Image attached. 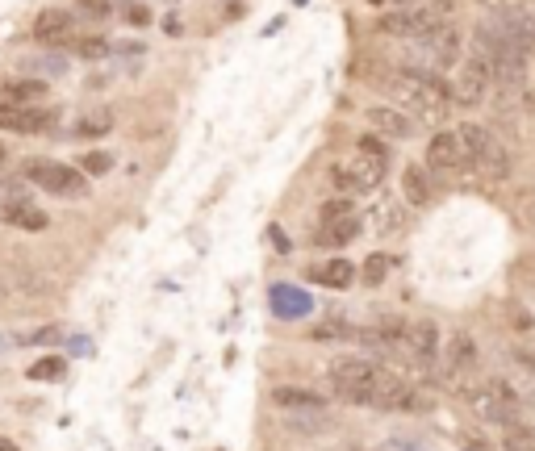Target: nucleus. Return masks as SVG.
I'll use <instances>...</instances> for the list:
<instances>
[{
  "instance_id": "1",
  "label": "nucleus",
  "mask_w": 535,
  "mask_h": 451,
  "mask_svg": "<svg viewBox=\"0 0 535 451\" xmlns=\"http://www.w3.org/2000/svg\"><path fill=\"white\" fill-rule=\"evenodd\" d=\"M385 92L393 109H402L410 122H427V126H439L444 117L452 113V92H448V80L435 76V71H423V67H402L393 71L385 80Z\"/></svg>"
},
{
  "instance_id": "2",
  "label": "nucleus",
  "mask_w": 535,
  "mask_h": 451,
  "mask_svg": "<svg viewBox=\"0 0 535 451\" xmlns=\"http://www.w3.org/2000/svg\"><path fill=\"white\" fill-rule=\"evenodd\" d=\"M469 55H477L485 67H490V76L494 84H506V88H519L527 80V55L519 51L515 42H510L498 26H481L473 30V46H469Z\"/></svg>"
},
{
  "instance_id": "3",
  "label": "nucleus",
  "mask_w": 535,
  "mask_h": 451,
  "mask_svg": "<svg viewBox=\"0 0 535 451\" xmlns=\"http://www.w3.org/2000/svg\"><path fill=\"white\" fill-rule=\"evenodd\" d=\"M444 26H452V0H427V5L389 9L377 17V30L385 38H402V42H423Z\"/></svg>"
},
{
  "instance_id": "4",
  "label": "nucleus",
  "mask_w": 535,
  "mask_h": 451,
  "mask_svg": "<svg viewBox=\"0 0 535 451\" xmlns=\"http://www.w3.org/2000/svg\"><path fill=\"white\" fill-rule=\"evenodd\" d=\"M21 180L42 188V193H51L59 201H84L92 180L76 168V163H63V159H46V155H30L21 163Z\"/></svg>"
},
{
  "instance_id": "5",
  "label": "nucleus",
  "mask_w": 535,
  "mask_h": 451,
  "mask_svg": "<svg viewBox=\"0 0 535 451\" xmlns=\"http://www.w3.org/2000/svg\"><path fill=\"white\" fill-rule=\"evenodd\" d=\"M456 134L464 142V155H469V172L473 176L490 180V184L510 180V155L490 130L477 126V122H464V126H456Z\"/></svg>"
},
{
  "instance_id": "6",
  "label": "nucleus",
  "mask_w": 535,
  "mask_h": 451,
  "mask_svg": "<svg viewBox=\"0 0 535 451\" xmlns=\"http://www.w3.org/2000/svg\"><path fill=\"white\" fill-rule=\"evenodd\" d=\"M331 376V393L347 406H372V389H377L381 364H372L368 355H339L327 368Z\"/></svg>"
},
{
  "instance_id": "7",
  "label": "nucleus",
  "mask_w": 535,
  "mask_h": 451,
  "mask_svg": "<svg viewBox=\"0 0 535 451\" xmlns=\"http://www.w3.org/2000/svg\"><path fill=\"white\" fill-rule=\"evenodd\" d=\"M460 59H464V38H460L456 26H444V30H435L431 38L414 42V63H406V67H423V71L444 76V71L460 67Z\"/></svg>"
},
{
  "instance_id": "8",
  "label": "nucleus",
  "mask_w": 535,
  "mask_h": 451,
  "mask_svg": "<svg viewBox=\"0 0 535 451\" xmlns=\"http://www.w3.org/2000/svg\"><path fill=\"white\" fill-rule=\"evenodd\" d=\"M385 163H377V159H364L360 151L352 155V159H343V163H335V168L327 172V180H331V188L339 197H356V193H372L381 180H385Z\"/></svg>"
},
{
  "instance_id": "9",
  "label": "nucleus",
  "mask_w": 535,
  "mask_h": 451,
  "mask_svg": "<svg viewBox=\"0 0 535 451\" xmlns=\"http://www.w3.org/2000/svg\"><path fill=\"white\" fill-rule=\"evenodd\" d=\"M494 76H490V67H485L477 55H464L460 67L452 71V80H448V92H452V101L464 105V109H473L485 101V92H490Z\"/></svg>"
},
{
  "instance_id": "10",
  "label": "nucleus",
  "mask_w": 535,
  "mask_h": 451,
  "mask_svg": "<svg viewBox=\"0 0 535 451\" xmlns=\"http://www.w3.org/2000/svg\"><path fill=\"white\" fill-rule=\"evenodd\" d=\"M423 168H427L431 176H464V172H469V155H464V142H460L456 126L431 134V142H427V163H423Z\"/></svg>"
},
{
  "instance_id": "11",
  "label": "nucleus",
  "mask_w": 535,
  "mask_h": 451,
  "mask_svg": "<svg viewBox=\"0 0 535 451\" xmlns=\"http://www.w3.org/2000/svg\"><path fill=\"white\" fill-rule=\"evenodd\" d=\"M368 410H385V414H410V410H423V397L410 381H402L398 372H385L377 376V389H372V406Z\"/></svg>"
},
{
  "instance_id": "12",
  "label": "nucleus",
  "mask_w": 535,
  "mask_h": 451,
  "mask_svg": "<svg viewBox=\"0 0 535 451\" xmlns=\"http://www.w3.org/2000/svg\"><path fill=\"white\" fill-rule=\"evenodd\" d=\"M59 113L46 105H9L0 101V134H46L55 130Z\"/></svg>"
},
{
  "instance_id": "13",
  "label": "nucleus",
  "mask_w": 535,
  "mask_h": 451,
  "mask_svg": "<svg viewBox=\"0 0 535 451\" xmlns=\"http://www.w3.org/2000/svg\"><path fill=\"white\" fill-rule=\"evenodd\" d=\"M268 401L281 414H327V406H331V397L327 393H318V389H306V385H276L272 393H268Z\"/></svg>"
},
{
  "instance_id": "14",
  "label": "nucleus",
  "mask_w": 535,
  "mask_h": 451,
  "mask_svg": "<svg viewBox=\"0 0 535 451\" xmlns=\"http://www.w3.org/2000/svg\"><path fill=\"white\" fill-rule=\"evenodd\" d=\"M30 38L38 46H67L76 38V13H67V9H42L34 17V26H30Z\"/></svg>"
},
{
  "instance_id": "15",
  "label": "nucleus",
  "mask_w": 535,
  "mask_h": 451,
  "mask_svg": "<svg viewBox=\"0 0 535 451\" xmlns=\"http://www.w3.org/2000/svg\"><path fill=\"white\" fill-rule=\"evenodd\" d=\"M306 280L318 284V289H335V293H343V289H352V284L360 280V268L352 264V259L331 255V259H318V264H310Z\"/></svg>"
},
{
  "instance_id": "16",
  "label": "nucleus",
  "mask_w": 535,
  "mask_h": 451,
  "mask_svg": "<svg viewBox=\"0 0 535 451\" xmlns=\"http://www.w3.org/2000/svg\"><path fill=\"white\" fill-rule=\"evenodd\" d=\"M360 230H364L360 213H347V218L318 222V230H314V247H322V251H339V247H352V243L360 239Z\"/></svg>"
},
{
  "instance_id": "17",
  "label": "nucleus",
  "mask_w": 535,
  "mask_h": 451,
  "mask_svg": "<svg viewBox=\"0 0 535 451\" xmlns=\"http://www.w3.org/2000/svg\"><path fill=\"white\" fill-rule=\"evenodd\" d=\"M364 122H368L372 134H381L385 142H402V138L414 134V122H410L402 109H393V105H372V109L364 113Z\"/></svg>"
},
{
  "instance_id": "18",
  "label": "nucleus",
  "mask_w": 535,
  "mask_h": 451,
  "mask_svg": "<svg viewBox=\"0 0 535 451\" xmlns=\"http://www.w3.org/2000/svg\"><path fill=\"white\" fill-rule=\"evenodd\" d=\"M46 97H51V84H46L42 76L0 80V101H9V105H46Z\"/></svg>"
},
{
  "instance_id": "19",
  "label": "nucleus",
  "mask_w": 535,
  "mask_h": 451,
  "mask_svg": "<svg viewBox=\"0 0 535 451\" xmlns=\"http://www.w3.org/2000/svg\"><path fill=\"white\" fill-rule=\"evenodd\" d=\"M406 347H410V355H414L418 364H435V360H439V351H444V343H439V326H435L431 318L410 322V330H406Z\"/></svg>"
},
{
  "instance_id": "20",
  "label": "nucleus",
  "mask_w": 535,
  "mask_h": 451,
  "mask_svg": "<svg viewBox=\"0 0 535 451\" xmlns=\"http://www.w3.org/2000/svg\"><path fill=\"white\" fill-rule=\"evenodd\" d=\"M498 30L519 46V51L527 55V51H535V13H527V9H502L498 13Z\"/></svg>"
},
{
  "instance_id": "21",
  "label": "nucleus",
  "mask_w": 535,
  "mask_h": 451,
  "mask_svg": "<svg viewBox=\"0 0 535 451\" xmlns=\"http://www.w3.org/2000/svg\"><path fill=\"white\" fill-rule=\"evenodd\" d=\"M0 222H9L17 230H30V234H42L46 226H51V218L34 205V197L26 201H0Z\"/></svg>"
},
{
  "instance_id": "22",
  "label": "nucleus",
  "mask_w": 535,
  "mask_h": 451,
  "mask_svg": "<svg viewBox=\"0 0 535 451\" xmlns=\"http://www.w3.org/2000/svg\"><path fill=\"white\" fill-rule=\"evenodd\" d=\"M402 197H406V205H414V209H427V205L435 201V180H431V172L418 168V163H406V168H402Z\"/></svg>"
},
{
  "instance_id": "23",
  "label": "nucleus",
  "mask_w": 535,
  "mask_h": 451,
  "mask_svg": "<svg viewBox=\"0 0 535 451\" xmlns=\"http://www.w3.org/2000/svg\"><path fill=\"white\" fill-rule=\"evenodd\" d=\"M444 355H448V372L452 376H464V372L477 368V343H473V335H464V330H456V335L448 339Z\"/></svg>"
},
{
  "instance_id": "24",
  "label": "nucleus",
  "mask_w": 535,
  "mask_h": 451,
  "mask_svg": "<svg viewBox=\"0 0 535 451\" xmlns=\"http://www.w3.org/2000/svg\"><path fill=\"white\" fill-rule=\"evenodd\" d=\"M67 130H72V138H84V142H88V138H105V134L113 130V113H109V109H88V113H80Z\"/></svg>"
},
{
  "instance_id": "25",
  "label": "nucleus",
  "mask_w": 535,
  "mask_h": 451,
  "mask_svg": "<svg viewBox=\"0 0 535 451\" xmlns=\"http://www.w3.org/2000/svg\"><path fill=\"white\" fill-rule=\"evenodd\" d=\"M26 376L38 385H59V381H67V360L63 355H42V360H34L26 368Z\"/></svg>"
},
{
  "instance_id": "26",
  "label": "nucleus",
  "mask_w": 535,
  "mask_h": 451,
  "mask_svg": "<svg viewBox=\"0 0 535 451\" xmlns=\"http://www.w3.org/2000/svg\"><path fill=\"white\" fill-rule=\"evenodd\" d=\"M389 272H393V255L372 251L364 264H360V284H368V289H381V284L389 280Z\"/></svg>"
},
{
  "instance_id": "27",
  "label": "nucleus",
  "mask_w": 535,
  "mask_h": 451,
  "mask_svg": "<svg viewBox=\"0 0 535 451\" xmlns=\"http://www.w3.org/2000/svg\"><path fill=\"white\" fill-rule=\"evenodd\" d=\"M506 322H510V330L519 335V347H523V351L531 355V360H535V318L523 310V305H515V310L506 314Z\"/></svg>"
},
{
  "instance_id": "28",
  "label": "nucleus",
  "mask_w": 535,
  "mask_h": 451,
  "mask_svg": "<svg viewBox=\"0 0 535 451\" xmlns=\"http://www.w3.org/2000/svg\"><path fill=\"white\" fill-rule=\"evenodd\" d=\"M67 51H72L76 59H105L113 51V42L109 38H97V34H88V38H72L67 42Z\"/></svg>"
},
{
  "instance_id": "29",
  "label": "nucleus",
  "mask_w": 535,
  "mask_h": 451,
  "mask_svg": "<svg viewBox=\"0 0 535 451\" xmlns=\"http://www.w3.org/2000/svg\"><path fill=\"white\" fill-rule=\"evenodd\" d=\"M502 451H535V426H527V422H515V426H506Z\"/></svg>"
},
{
  "instance_id": "30",
  "label": "nucleus",
  "mask_w": 535,
  "mask_h": 451,
  "mask_svg": "<svg viewBox=\"0 0 535 451\" xmlns=\"http://www.w3.org/2000/svg\"><path fill=\"white\" fill-rule=\"evenodd\" d=\"M356 151L364 155V159H377V163H385V168H389V159H393V151H389V142L381 138V134H364L360 142H356Z\"/></svg>"
},
{
  "instance_id": "31",
  "label": "nucleus",
  "mask_w": 535,
  "mask_h": 451,
  "mask_svg": "<svg viewBox=\"0 0 535 451\" xmlns=\"http://www.w3.org/2000/svg\"><path fill=\"white\" fill-rule=\"evenodd\" d=\"M76 168L92 180V176H105V172H113V151H88L80 163H76Z\"/></svg>"
},
{
  "instance_id": "32",
  "label": "nucleus",
  "mask_w": 535,
  "mask_h": 451,
  "mask_svg": "<svg viewBox=\"0 0 535 451\" xmlns=\"http://www.w3.org/2000/svg\"><path fill=\"white\" fill-rule=\"evenodd\" d=\"M76 17L109 21V17H113V0H80V5H76Z\"/></svg>"
},
{
  "instance_id": "33",
  "label": "nucleus",
  "mask_w": 535,
  "mask_h": 451,
  "mask_svg": "<svg viewBox=\"0 0 535 451\" xmlns=\"http://www.w3.org/2000/svg\"><path fill=\"white\" fill-rule=\"evenodd\" d=\"M122 21H126V26H151V9L143 5V0H130V5L122 9Z\"/></svg>"
},
{
  "instance_id": "34",
  "label": "nucleus",
  "mask_w": 535,
  "mask_h": 451,
  "mask_svg": "<svg viewBox=\"0 0 535 451\" xmlns=\"http://www.w3.org/2000/svg\"><path fill=\"white\" fill-rule=\"evenodd\" d=\"M352 335H356V330L347 326V322H327V326L314 330V339H352Z\"/></svg>"
},
{
  "instance_id": "35",
  "label": "nucleus",
  "mask_w": 535,
  "mask_h": 451,
  "mask_svg": "<svg viewBox=\"0 0 535 451\" xmlns=\"http://www.w3.org/2000/svg\"><path fill=\"white\" fill-rule=\"evenodd\" d=\"M464 447H469V451H502V447H494L490 439H481V435H469V439H464Z\"/></svg>"
},
{
  "instance_id": "36",
  "label": "nucleus",
  "mask_w": 535,
  "mask_h": 451,
  "mask_svg": "<svg viewBox=\"0 0 535 451\" xmlns=\"http://www.w3.org/2000/svg\"><path fill=\"white\" fill-rule=\"evenodd\" d=\"M372 5H385V9H414V5H427V0H372Z\"/></svg>"
},
{
  "instance_id": "37",
  "label": "nucleus",
  "mask_w": 535,
  "mask_h": 451,
  "mask_svg": "<svg viewBox=\"0 0 535 451\" xmlns=\"http://www.w3.org/2000/svg\"><path fill=\"white\" fill-rule=\"evenodd\" d=\"M481 5H485V9H494V13H502V9H506V0H481Z\"/></svg>"
},
{
  "instance_id": "38",
  "label": "nucleus",
  "mask_w": 535,
  "mask_h": 451,
  "mask_svg": "<svg viewBox=\"0 0 535 451\" xmlns=\"http://www.w3.org/2000/svg\"><path fill=\"white\" fill-rule=\"evenodd\" d=\"M5 163H9V147H5V142H0V168H5Z\"/></svg>"
},
{
  "instance_id": "39",
  "label": "nucleus",
  "mask_w": 535,
  "mask_h": 451,
  "mask_svg": "<svg viewBox=\"0 0 535 451\" xmlns=\"http://www.w3.org/2000/svg\"><path fill=\"white\" fill-rule=\"evenodd\" d=\"M0 451H17V447H13V439H5V435H0Z\"/></svg>"
},
{
  "instance_id": "40",
  "label": "nucleus",
  "mask_w": 535,
  "mask_h": 451,
  "mask_svg": "<svg viewBox=\"0 0 535 451\" xmlns=\"http://www.w3.org/2000/svg\"><path fill=\"white\" fill-rule=\"evenodd\" d=\"M343 451H364V447H343Z\"/></svg>"
}]
</instances>
